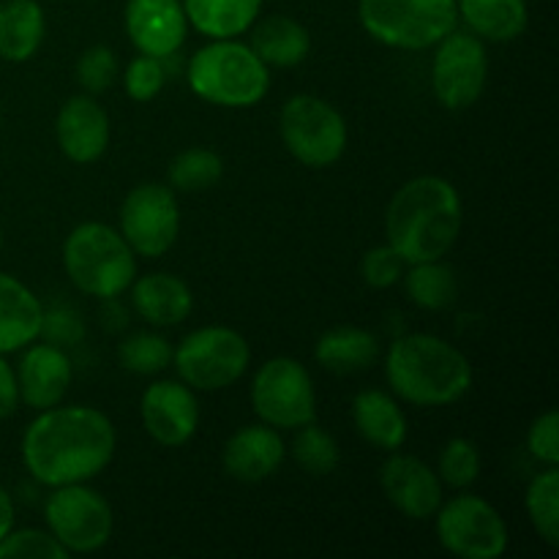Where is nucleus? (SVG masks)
Instances as JSON below:
<instances>
[{
  "instance_id": "nucleus-28",
  "label": "nucleus",
  "mask_w": 559,
  "mask_h": 559,
  "mask_svg": "<svg viewBox=\"0 0 559 559\" xmlns=\"http://www.w3.org/2000/svg\"><path fill=\"white\" fill-rule=\"evenodd\" d=\"M407 284V295L413 298L415 306L426 311H442L451 309L456 304L459 282L451 265L442 260L431 262H415L407 265V276H402Z\"/></svg>"
},
{
  "instance_id": "nucleus-33",
  "label": "nucleus",
  "mask_w": 559,
  "mask_h": 559,
  "mask_svg": "<svg viewBox=\"0 0 559 559\" xmlns=\"http://www.w3.org/2000/svg\"><path fill=\"white\" fill-rule=\"evenodd\" d=\"M437 475H440L442 486H451V489L473 486L480 475V453L475 442L464 440V437H453L451 442H445Z\"/></svg>"
},
{
  "instance_id": "nucleus-36",
  "label": "nucleus",
  "mask_w": 559,
  "mask_h": 559,
  "mask_svg": "<svg viewBox=\"0 0 559 559\" xmlns=\"http://www.w3.org/2000/svg\"><path fill=\"white\" fill-rule=\"evenodd\" d=\"M123 85L126 93H129L134 102H153L158 93L167 85V71H164V63L158 58H151V55H136L123 71Z\"/></svg>"
},
{
  "instance_id": "nucleus-13",
  "label": "nucleus",
  "mask_w": 559,
  "mask_h": 559,
  "mask_svg": "<svg viewBox=\"0 0 559 559\" xmlns=\"http://www.w3.org/2000/svg\"><path fill=\"white\" fill-rule=\"evenodd\" d=\"M180 233V205L164 183H142L120 205V235L140 257L167 254Z\"/></svg>"
},
{
  "instance_id": "nucleus-12",
  "label": "nucleus",
  "mask_w": 559,
  "mask_h": 559,
  "mask_svg": "<svg viewBox=\"0 0 559 559\" xmlns=\"http://www.w3.org/2000/svg\"><path fill=\"white\" fill-rule=\"evenodd\" d=\"M489 52L475 33L453 27L435 44L431 58V91L445 109H469L486 91Z\"/></svg>"
},
{
  "instance_id": "nucleus-31",
  "label": "nucleus",
  "mask_w": 559,
  "mask_h": 559,
  "mask_svg": "<svg viewBox=\"0 0 559 559\" xmlns=\"http://www.w3.org/2000/svg\"><path fill=\"white\" fill-rule=\"evenodd\" d=\"M293 440V459L304 473L314 475V478H325V475L336 473L338 462H342V453H338L336 440H333L331 431H325L322 426H317L314 420L300 429H295Z\"/></svg>"
},
{
  "instance_id": "nucleus-19",
  "label": "nucleus",
  "mask_w": 559,
  "mask_h": 559,
  "mask_svg": "<svg viewBox=\"0 0 559 559\" xmlns=\"http://www.w3.org/2000/svg\"><path fill=\"white\" fill-rule=\"evenodd\" d=\"M287 456L282 435L267 424L243 426L235 431L222 451L224 473L240 484H260L267 480Z\"/></svg>"
},
{
  "instance_id": "nucleus-35",
  "label": "nucleus",
  "mask_w": 559,
  "mask_h": 559,
  "mask_svg": "<svg viewBox=\"0 0 559 559\" xmlns=\"http://www.w3.org/2000/svg\"><path fill=\"white\" fill-rule=\"evenodd\" d=\"M118 55H115V49H109L107 44H93V47H87L85 52L80 55V60H76V82H80L91 96L109 91V87L115 85V80H118Z\"/></svg>"
},
{
  "instance_id": "nucleus-9",
  "label": "nucleus",
  "mask_w": 559,
  "mask_h": 559,
  "mask_svg": "<svg viewBox=\"0 0 559 559\" xmlns=\"http://www.w3.org/2000/svg\"><path fill=\"white\" fill-rule=\"evenodd\" d=\"M251 407L273 429H300L317 420V388L309 369L287 355L265 360L251 382Z\"/></svg>"
},
{
  "instance_id": "nucleus-43",
  "label": "nucleus",
  "mask_w": 559,
  "mask_h": 559,
  "mask_svg": "<svg viewBox=\"0 0 559 559\" xmlns=\"http://www.w3.org/2000/svg\"><path fill=\"white\" fill-rule=\"evenodd\" d=\"M0 120H3V112H0Z\"/></svg>"
},
{
  "instance_id": "nucleus-32",
  "label": "nucleus",
  "mask_w": 559,
  "mask_h": 559,
  "mask_svg": "<svg viewBox=\"0 0 559 559\" xmlns=\"http://www.w3.org/2000/svg\"><path fill=\"white\" fill-rule=\"evenodd\" d=\"M118 360L126 371L140 377L158 374L173 364V347L162 333L140 331L118 344Z\"/></svg>"
},
{
  "instance_id": "nucleus-22",
  "label": "nucleus",
  "mask_w": 559,
  "mask_h": 559,
  "mask_svg": "<svg viewBox=\"0 0 559 559\" xmlns=\"http://www.w3.org/2000/svg\"><path fill=\"white\" fill-rule=\"evenodd\" d=\"M353 424L369 445L380 451H399L407 442V415L385 391H360L353 399Z\"/></svg>"
},
{
  "instance_id": "nucleus-23",
  "label": "nucleus",
  "mask_w": 559,
  "mask_h": 559,
  "mask_svg": "<svg viewBox=\"0 0 559 559\" xmlns=\"http://www.w3.org/2000/svg\"><path fill=\"white\" fill-rule=\"evenodd\" d=\"M47 36V16L36 0H3L0 3V60L27 63L36 58Z\"/></svg>"
},
{
  "instance_id": "nucleus-14",
  "label": "nucleus",
  "mask_w": 559,
  "mask_h": 559,
  "mask_svg": "<svg viewBox=\"0 0 559 559\" xmlns=\"http://www.w3.org/2000/svg\"><path fill=\"white\" fill-rule=\"evenodd\" d=\"M140 415L153 442L183 448L200 429V404L194 391L180 380H156L145 388Z\"/></svg>"
},
{
  "instance_id": "nucleus-20",
  "label": "nucleus",
  "mask_w": 559,
  "mask_h": 559,
  "mask_svg": "<svg viewBox=\"0 0 559 559\" xmlns=\"http://www.w3.org/2000/svg\"><path fill=\"white\" fill-rule=\"evenodd\" d=\"M134 311L153 328H175L194 311V293L175 273H147L131 282Z\"/></svg>"
},
{
  "instance_id": "nucleus-39",
  "label": "nucleus",
  "mask_w": 559,
  "mask_h": 559,
  "mask_svg": "<svg viewBox=\"0 0 559 559\" xmlns=\"http://www.w3.org/2000/svg\"><path fill=\"white\" fill-rule=\"evenodd\" d=\"M41 336L49 344H58V347H71V344L85 336V325H82V317L69 306H58V309L49 311L44 309Z\"/></svg>"
},
{
  "instance_id": "nucleus-26",
  "label": "nucleus",
  "mask_w": 559,
  "mask_h": 559,
  "mask_svg": "<svg viewBox=\"0 0 559 559\" xmlns=\"http://www.w3.org/2000/svg\"><path fill=\"white\" fill-rule=\"evenodd\" d=\"M459 20L480 41H516L530 22L527 0H456Z\"/></svg>"
},
{
  "instance_id": "nucleus-1",
  "label": "nucleus",
  "mask_w": 559,
  "mask_h": 559,
  "mask_svg": "<svg viewBox=\"0 0 559 559\" xmlns=\"http://www.w3.org/2000/svg\"><path fill=\"white\" fill-rule=\"evenodd\" d=\"M118 435L102 409L55 407L41 409L22 435V464L41 486L87 484L112 462Z\"/></svg>"
},
{
  "instance_id": "nucleus-11",
  "label": "nucleus",
  "mask_w": 559,
  "mask_h": 559,
  "mask_svg": "<svg viewBox=\"0 0 559 559\" xmlns=\"http://www.w3.org/2000/svg\"><path fill=\"white\" fill-rule=\"evenodd\" d=\"M437 540L462 559H500L508 551V524L491 502L475 495H459L435 513Z\"/></svg>"
},
{
  "instance_id": "nucleus-24",
  "label": "nucleus",
  "mask_w": 559,
  "mask_h": 559,
  "mask_svg": "<svg viewBox=\"0 0 559 559\" xmlns=\"http://www.w3.org/2000/svg\"><path fill=\"white\" fill-rule=\"evenodd\" d=\"M251 27L254 33H251L249 47L267 69H293L309 58L311 36L293 16L273 14Z\"/></svg>"
},
{
  "instance_id": "nucleus-10",
  "label": "nucleus",
  "mask_w": 559,
  "mask_h": 559,
  "mask_svg": "<svg viewBox=\"0 0 559 559\" xmlns=\"http://www.w3.org/2000/svg\"><path fill=\"white\" fill-rule=\"evenodd\" d=\"M47 530L69 555H93L112 538L115 516L109 502L85 484L55 486L44 502Z\"/></svg>"
},
{
  "instance_id": "nucleus-29",
  "label": "nucleus",
  "mask_w": 559,
  "mask_h": 559,
  "mask_svg": "<svg viewBox=\"0 0 559 559\" xmlns=\"http://www.w3.org/2000/svg\"><path fill=\"white\" fill-rule=\"evenodd\" d=\"M527 516L546 546H559V467H546L527 486Z\"/></svg>"
},
{
  "instance_id": "nucleus-21",
  "label": "nucleus",
  "mask_w": 559,
  "mask_h": 559,
  "mask_svg": "<svg viewBox=\"0 0 559 559\" xmlns=\"http://www.w3.org/2000/svg\"><path fill=\"white\" fill-rule=\"evenodd\" d=\"M44 306L27 284L0 273V355L20 353L41 336Z\"/></svg>"
},
{
  "instance_id": "nucleus-4",
  "label": "nucleus",
  "mask_w": 559,
  "mask_h": 559,
  "mask_svg": "<svg viewBox=\"0 0 559 559\" xmlns=\"http://www.w3.org/2000/svg\"><path fill=\"white\" fill-rule=\"evenodd\" d=\"M189 87L213 107L249 109L271 91V69L238 38H211L189 60Z\"/></svg>"
},
{
  "instance_id": "nucleus-25",
  "label": "nucleus",
  "mask_w": 559,
  "mask_h": 559,
  "mask_svg": "<svg viewBox=\"0 0 559 559\" xmlns=\"http://www.w3.org/2000/svg\"><path fill=\"white\" fill-rule=\"evenodd\" d=\"M314 358L322 369L333 371V374H358L377 364L380 342L366 328L338 325L317 338Z\"/></svg>"
},
{
  "instance_id": "nucleus-3",
  "label": "nucleus",
  "mask_w": 559,
  "mask_h": 559,
  "mask_svg": "<svg viewBox=\"0 0 559 559\" xmlns=\"http://www.w3.org/2000/svg\"><path fill=\"white\" fill-rule=\"evenodd\" d=\"M388 385L413 407H448L473 388V364L459 347L435 333L396 338L385 355Z\"/></svg>"
},
{
  "instance_id": "nucleus-18",
  "label": "nucleus",
  "mask_w": 559,
  "mask_h": 559,
  "mask_svg": "<svg viewBox=\"0 0 559 559\" xmlns=\"http://www.w3.org/2000/svg\"><path fill=\"white\" fill-rule=\"evenodd\" d=\"M55 136L66 158L74 164H93L107 153L109 115L96 98L71 96L55 118Z\"/></svg>"
},
{
  "instance_id": "nucleus-40",
  "label": "nucleus",
  "mask_w": 559,
  "mask_h": 559,
  "mask_svg": "<svg viewBox=\"0 0 559 559\" xmlns=\"http://www.w3.org/2000/svg\"><path fill=\"white\" fill-rule=\"evenodd\" d=\"M16 407H20V388H16L14 366L5 360V355H0V420L11 418Z\"/></svg>"
},
{
  "instance_id": "nucleus-41",
  "label": "nucleus",
  "mask_w": 559,
  "mask_h": 559,
  "mask_svg": "<svg viewBox=\"0 0 559 559\" xmlns=\"http://www.w3.org/2000/svg\"><path fill=\"white\" fill-rule=\"evenodd\" d=\"M11 527H14V500H11L9 491L0 486V540L9 535Z\"/></svg>"
},
{
  "instance_id": "nucleus-2",
  "label": "nucleus",
  "mask_w": 559,
  "mask_h": 559,
  "mask_svg": "<svg viewBox=\"0 0 559 559\" xmlns=\"http://www.w3.org/2000/svg\"><path fill=\"white\" fill-rule=\"evenodd\" d=\"M464 205L456 186L440 175L407 180L385 211L388 246L407 265L445 260L462 233Z\"/></svg>"
},
{
  "instance_id": "nucleus-38",
  "label": "nucleus",
  "mask_w": 559,
  "mask_h": 559,
  "mask_svg": "<svg viewBox=\"0 0 559 559\" xmlns=\"http://www.w3.org/2000/svg\"><path fill=\"white\" fill-rule=\"evenodd\" d=\"M530 456L538 459L546 467H559V415L557 409H546L533 420L527 431Z\"/></svg>"
},
{
  "instance_id": "nucleus-30",
  "label": "nucleus",
  "mask_w": 559,
  "mask_h": 559,
  "mask_svg": "<svg viewBox=\"0 0 559 559\" xmlns=\"http://www.w3.org/2000/svg\"><path fill=\"white\" fill-rule=\"evenodd\" d=\"M222 156L216 151H207V147L180 151L169 164V186H173V191H183V194H200V191L213 189L222 180Z\"/></svg>"
},
{
  "instance_id": "nucleus-8",
  "label": "nucleus",
  "mask_w": 559,
  "mask_h": 559,
  "mask_svg": "<svg viewBox=\"0 0 559 559\" xmlns=\"http://www.w3.org/2000/svg\"><path fill=\"white\" fill-rule=\"evenodd\" d=\"M282 142L295 162L322 169L336 164L347 151V120L331 102L309 93L289 98L278 115Z\"/></svg>"
},
{
  "instance_id": "nucleus-17",
  "label": "nucleus",
  "mask_w": 559,
  "mask_h": 559,
  "mask_svg": "<svg viewBox=\"0 0 559 559\" xmlns=\"http://www.w3.org/2000/svg\"><path fill=\"white\" fill-rule=\"evenodd\" d=\"M16 388H20V402L33 407L36 413L55 407L63 402L74 380V366L58 344H27L20 366H16Z\"/></svg>"
},
{
  "instance_id": "nucleus-27",
  "label": "nucleus",
  "mask_w": 559,
  "mask_h": 559,
  "mask_svg": "<svg viewBox=\"0 0 559 559\" xmlns=\"http://www.w3.org/2000/svg\"><path fill=\"white\" fill-rule=\"evenodd\" d=\"M262 0H183L189 25L207 38H235L251 31Z\"/></svg>"
},
{
  "instance_id": "nucleus-7",
  "label": "nucleus",
  "mask_w": 559,
  "mask_h": 559,
  "mask_svg": "<svg viewBox=\"0 0 559 559\" xmlns=\"http://www.w3.org/2000/svg\"><path fill=\"white\" fill-rule=\"evenodd\" d=\"M251 347L224 325L197 328L173 349V366L191 391H224L249 371Z\"/></svg>"
},
{
  "instance_id": "nucleus-34",
  "label": "nucleus",
  "mask_w": 559,
  "mask_h": 559,
  "mask_svg": "<svg viewBox=\"0 0 559 559\" xmlns=\"http://www.w3.org/2000/svg\"><path fill=\"white\" fill-rule=\"evenodd\" d=\"M71 555L55 540L49 530H9L0 540V559H69Z\"/></svg>"
},
{
  "instance_id": "nucleus-6",
  "label": "nucleus",
  "mask_w": 559,
  "mask_h": 559,
  "mask_svg": "<svg viewBox=\"0 0 559 559\" xmlns=\"http://www.w3.org/2000/svg\"><path fill=\"white\" fill-rule=\"evenodd\" d=\"M358 16L374 41L391 49L435 47L456 27V0H360Z\"/></svg>"
},
{
  "instance_id": "nucleus-37",
  "label": "nucleus",
  "mask_w": 559,
  "mask_h": 559,
  "mask_svg": "<svg viewBox=\"0 0 559 559\" xmlns=\"http://www.w3.org/2000/svg\"><path fill=\"white\" fill-rule=\"evenodd\" d=\"M404 267H407V262L396 254V249L382 243L366 251L364 260H360V276L371 289H388L402 282Z\"/></svg>"
},
{
  "instance_id": "nucleus-42",
  "label": "nucleus",
  "mask_w": 559,
  "mask_h": 559,
  "mask_svg": "<svg viewBox=\"0 0 559 559\" xmlns=\"http://www.w3.org/2000/svg\"><path fill=\"white\" fill-rule=\"evenodd\" d=\"M0 249H3V229H0Z\"/></svg>"
},
{
  "instance_id": "nucleus-15",
  "label": "nucleus",
  "mask_w": 559,
  "mask_h": 559,
  "mask_svg": "<svg viewBox=\"0 0 559 559\" xmlns=\"http://www.w3.org/2000/svg\"><path fill=\"white\" fill-rule=\"evenodd\" d=\"M388 502L413 522H429L442 506V480L424 459L393 451L380 467Z\"/></svg>"
},
{
  "instance_id": "nucleus-5",
  "label": "nucleus",
  "mask_w": 559,
  "mask_h": 559,
  "mask_svg": "<svg viewBox=\"0 0 559 559\" xmlns=\"http://www.w3.org/2000/svg\"><path fill=\"white\" fill-rule=\"evenodd\" d=\"M63 267L80 293L112 300L136 278V254L120 229L102 222H85L76 224L66 238Z\"/></svg>"
},
{
  "instance_id": "nucleus-16",
  "label": "nucleus",
  "mask_w": 559,
  "mask_h": 559,
  "mask_svg": "<svg viewBox=\"0 0 559 559\" xmlns=\"http://www.w3.org/2000/svg\"><path fill=\"white\" fill-rule=\"evenodd\" d=\"M123 22L136 52L158 60L173 58L189 36V20L180 0H129Z\"/></svg>"
}]
</instances>
